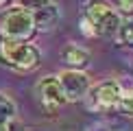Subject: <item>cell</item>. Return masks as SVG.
<instances>
[{
	"instance_id": "cell-1",
	"label": "cell",
	"mask_w": 133,
	"mask_h": 131,
	"mask_svg": "<svg viewBox=\"0 0 133 131\" xmlns=\"http://www.w3.org/2000/svg\"><path fill=\"white\" fill-rule=\"evenodd\" d=\"M85 20L94 29V35H103V37H114L118 33L120 22H122L118 11L109 2H105V0H90L87 2Z\"/></svg>"
},
{
	"instance_id": "cell-2",
	"label": "cell",
	"mask_w": 133,
	"mask_h": 131,
	"mask_svg": "<svg viewBox=\"0 0 133 131\" xmlns=\"http://www.w3.org/2000/svg\"><path fill=\"white\" fill-rule=\"evenodd\" d=\"M0 33H2V40L29 42L35 35V24H33L31 9L13 7L11 11H7V15L0 22Z\"/></svg>"
},
{
	"instance_id": "cell-3",
	"label": "cell",
	"mask_w": 133,
	"mask_h": 131,
	"mask_svg": "<svg viewBox=\"0 0 133 131\" xmlns=\"http://www.w3.org/2000/svg\"><path fill=\"white\" fill-rule=\"evenodd\" d=\"M0 59H2V63L24 72V70H33L39 66V50L26 42L2 40L0 42Z\"/></svg>"
},
{
	"instance_id": "cell-4",
	"label": "cell",
	"mask_w": 133,
	"mask_h": 131,
	"mask_svg": "<svg viewBox=\"0 0 133 131\" xmlns=\"http://www.w3.org/2000/svg\"><path fill=\"white\" fill-rule=\"evenodd\" d=\"M57 79H59V83H61L65 103L68 101H81V98L87 94V90H90V79H87V74L81 72V70H65V72H61V76H57Z\"/></svg>"
},
{
	"instance_id": "cell-5",
	"label": "cell",
	"mask_w": 133,
	"mask_h": 131,
	"mask_svg": "<svg viewBox=\"0 0 133 131\" xmlns=\"http://www.w3.org/2000/svg\"><path fill=\"white\" fill-rule=\"evenodd\" d=\"M37 94H39L44 107H46L48 112H52V109L61 107L63 103H65L61 83H59L57 76H46V79H42V83L37 85Z\"/></svg>"
},
{
	"instance_id": "cell-6",
	"label": "cell",
	"mask_w": 133,
	"mask_h": 131,
	"mask_svg": "<svg viewBox=\"0 0 133 131\" xmlns=\"http://www.w3.org/2000/svg\"><path fill=\"white\" fill-rule=\"evenodd\" d=\"M120 94H122V87H120V83H118V81H114V79L103 81V83H98L92 90L94 103H96L98 107H114L116 103H118Z\"/></svg>"
},
{
	"instance_id": "cell-7",
	"label": "cell",
	"mask_w": 133,
	"mask_h": 131,
	"mask_svg": "<svg viewBox=\"0 0 133 131\" xmlns=\"http://www.w3.org/2000/svg\"><path fill=\"white\" fill-rule=\"evenodd\" d=\"M33 24H35V31H48L52 29L55 24H57L59 20V9L55 7V4H42V7L33 9Z\"/></svg>"
},
{
	"instance_id": "cell-8",
	"label": "cell",
	"mask_w": 133,
	"mask_h": 131,
	"mask_svg": "<svg viewBox=\"0 0 133 131\" xmlns=\"http://www.w3.org/2000/svg\"><path fill=\"white\" fill-rule=\"evenodd\" d=\"M63 61L70 66V70H83L90 63V53L79 46H68L63 50Z\"/></svg>"
},
{
	"instance_id": "cell-9",
	"label": "cell",
	"mask_w": 133,
	"mask_h": 131,
	"mask_svg": "<svg viewBox=\"0 0 133 131\" xmlns=\"http://www.w3.org/2000/svg\"><path fill=\"white\" fill-rule=\"evenodd\" d=\"M15 118V103L9 96L0 94V122H9Z\"/></svg>"
},
{
	"instance_id": "cell-10",
	"label": "cell",
	"mask_w": 133,
	"mask_h": 131,
	"mask_svg": "<svg viewBox=\"0 0 133 131\" xmlns=\"http://www.w3.org/2000/svg\"><path fill=\"white\" fill-rule=\"evenodd\" d=\"M116 37H118V42H120V44H129V46H133V20H124V22H120Z\"/></svg>"
},
{
	"instance_id": "cell-11",
	"label": "cell",
	"mask_w": 133,
	"mask_h": 131,
	"mask_svg": "<svg viewBox=\"0 0 133 131\" xmlns=\"http://www.w3.org/2000/svg\"><path fill=\"white\" fill-rule=\"evenodd\" d=\"M118 109L124 114V116H131L133 118V92H127V94H120L118 98Z\"/></svg>"
},
{
	"instance_id": "cell-12",
	"label": "cell",
	"mask_w": 133,
	"mask_h": 131,
	"mask_svg": "<svg viewBox=\"0 0 133 131\" xmlns=\"http://www.w3.org/2000/svg\"><path fill=\"white\" fill-rule=\"evenodd\" d=\"M118 9H122L127 15H133V0H118Z\"/></svg>"
},
{
	"instance_id": "cell-13",
	"label": "cell",
	"mask_w": 133,
	"mask_h": 131,
	"mask_svg": "<svg viewBox=\"0 0 133 131\" xmlns=\"http://www.w3.org/2000/svg\"><path fill=\"white\" fill-rule=\"evenodd\" d=\"M42 4H48V0H22V7L24 9H37Z\"/></svg>"
},
{
	"instance_id": "cell-14",
	"label": "cell",
	"mask_w": 133,
	"mask_h": 131,
	"mask_svg": "<svg viewBox=\"0 0 133 131\" xmlns=\"http://www.w3.org/2000/svg\"><path fill=\"white\" fill-rule=\"evenodd\" d=\"M0 131H18L15 118H13V120H9V122H0Z\"/></svg>"
},
{
	"instance_id": "cell-15",
	"label": "cell",
	"mask_w": 133,
	"mask_h": 131,
	"mask_svg": "<svg viewBox=\"0 0 133 131\" xmlns=\"http://www.w3.org/2000/svg\"><path fill=\"white\" fill-rule=\"evenodd\" d=\"M81 31L85 33V35H94V29H92V26H90V22H87L85 18L81 20Z\"/></svg>"
},
{
	"instance_id": "cell-16",
	"label": "cell",
	"mask_w": 133,
	"mask_h": 131,
	"mask_svg": "<svg viewBox=\"0 0 133 131\" xmlns=\"http://www.w3.org/2000/svg\"><path fill=\"white\" fill-rule=\"evenodd\" d=\"M9 2H11V0H0V9H4V7H7Z\"/></svg>"
}]
</instances>
